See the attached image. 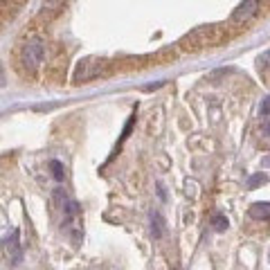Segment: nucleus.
I'll list each match as a JSON object with an SVG mask.
<instances>
[{
    "label": "nucleus",
    "instance_id": "nucleus-1",
    "mask_svg": "<svg viewBox=\"0 0 270 270\" xmlns=\"http://www.w3.org/2000/svg\"><path fill=\"white\" fill-rule=\"evenodd\" d=\"M234 36L232 25H205V27H196L191 30L189 34L178 41L180 50L182 52H198L203 48H216V45H223L228 38Z\"/></svg>",
    "mask_w": 270,
    "mask_h": 270
},
{
    "label": "nucleus",
    "instance_id": "nucleus-2",
    "mask_svg": "<svg viewBox=\"0 0 270 270\" xmlns=\"http://www.w3.org/2000/svg\"><path fill=\"white\" fill-rule=\"evenodd\" d=\"M43 59H45V43L41 38H32V41L23 43L21 48V65L27 74H34L41 68Z\"/></svg>",
    "mask_w": 270,
    "mask_h": 270
},
{
    "label": "nucleus",
    "instance_id": "nucleus-3",
    "mask_svg": "<svg viewBox=\"0 0 270 270\" xmlns=\"http://www.w3.org/2000/svg\"><path fill=\"white\" fill-rule=\"evenodd\" d=\"M106 68L108 61H104V59H86L74 70V84H86V81L95 79V77L106 72Z\"/></svg>",
    "mask_w": 270,
    "mask_h": 270
},
{
    "label": "nucleus",
    "instance_id": "nucleus-4",
    "mask_svg": "<svg viewBox=\"0 0 270 270\" xmlns=\"http://www.w3.org/2000/svg\"><path fill=\"white\" fill-rule=\"evenodd\" d=\"M261 2H257V0H245V2H241V5L237 7V9L232 11V16H230V25L232 27H243L245 21L248 18H252L257 11H259Z\"/></svg>",
    "mask_w": 270,
    "mask_h": 270
},
{
    "label": "nucleus",
    "instance_id": "nucleus-5",
    "mask_svg": "<svg viewBox=\"0 0 270 270\" xmlns=\"http://www.w3.org/2000/svg\"><path fill=\"white\" fill-rule=\"evenodd\" d=\"M2 248H5V257L11 266H21L23 261V248H21V241H18V230H14L11 234H7L5 241H2Z\"/></svg>",
    "mask_w": 270,
    "mask_h": 270
},
{
    "label": "nucleus",
    "instance_id": "nucleus-6",
    "mask_svg": "<svg viewBox=\"0 0 270 270\" xmlns=\"http://www.w3.org/2000/svg\"><path fill=\"white\" fill-rule=\"evenodd\" d=\"M23 5H25V2H9V0H0V27L5 25L11 16H16V11L21 9Z\"/></svg>",
    "mask_w": 270,
    "mask_h": 270
},
{
    "label": "nucleus",
    "instance_id": "nucleus-7",
    "mask_svg": "<svg viewBox=\"0 0 270 270\" xmlns=\"http://www.w3.org/2000/svg\"><path fill=\"white\" fill-rule=\"evenodd\" d=\"M250 216L254 221H270V203H254L250 207Z\"/></svg>",
    "mask_w": 270,
    "mask_h": 270
},
{
    "label": "nucleus",
    "instance_id": "nucleus-8",
    "mask_svg": "<svg viewBox=\"0 0 270 270\" xmlns=\"http://www.w3.org/2000/svg\"><path fill=\"white\" fill-rule=\"evenodd\" d=\"M151 223H153V237L160 239L164 234V218L160 216L158 212H153V214H151Z\"/></svg>",
    "mask_w": 270,
    "mask_h": 270
},
{
    "label": "nucleus",
    "instance_id": "nucleus-9",
    "mask_svg": "<svg viewBox=\"0 0 270 270\" xmlns=\"http://www.w3.org/2000/svg\"><path fill=\"white\" fill-rule=\"evenodd\" d=\"M50 169H52V176L61 182L63 180V176H65V171H63V164L59 162V160H50Z\"/></svg>",
    "mask_w": 270,
    "mask_h": 270
},
{
    "label": "nucleus",
    "instance_id": "nucleus-10",
    "mask_svg": "<svg viewBox=\"0 0 270 270\" xmlns=\"http://www.w3.org/2000/svg\"><path fill=\"white\" fill-rule=\"evenodd\" d=\"M212 225L216 232H223V230H228V218L223 216V214H214L212 216Z\"/></svg>",
    "mask_w": 270,
    "mask_h": 270
},
{
    "label": "nucleus",
    "instance_id": "nucleus-11",
    "mask_svg": "<svg viewBox=\"0 0 270 270\" xmlns=\"http://www.w3.org/2000/svg\"><path fill=\"white\" fill-rule=\"evenodd\" d=\"M261 182H266V176H264V174H254L252 178L248 180V189H257Z\"/></svg>",
    "mask_w": 270,
    "mask_h": 270
},
{
    "label": "nucleus",
    "instance_id": "nucleus-12",
    "mask_svg": "<svg viewBox=\"0 0 270 270\" xmlns=\"http://www.w3.org/2000/svg\"><path fill=\"white\" fill-rule=\"evenodd\" d=\"M268 115H270V97H266L261 101V117H268Z\"/></svg>",
    "mask_w": 270,
    "mask_h": 270
},
{
    "label": "nucleus",
    "instance_id": "nucleus-13",
    "mask_svg": "<svg viewBox=\"0 0 270 270\" xmlns=\"http://www.w3.org/2000/svg\"><path fill=\"white\" fill-rule=\"evenodd\" d=\"M164 84V81H158V84H153V86H147V88H144V90H155V88H160V86H162Z\"/></svg>",
    "mask_w": 270,
    "mask_h": 270
},
{
    "label": "nucleus",
    "instance_id": "nucleus-14",
    "mask_svg": "<svg viewBox=\"0 0 270 270\" xmlns=\"http://www.w3.org/2000/svg\"><path fill=\"white\" fill-rule=\"evenodd\" d=\"M264 131H266V133H268V135H270V122L266 124V128H264Z\"/></svg>",
    "mask_w": 270,
    "mask_h": 270
}]
</instances>
